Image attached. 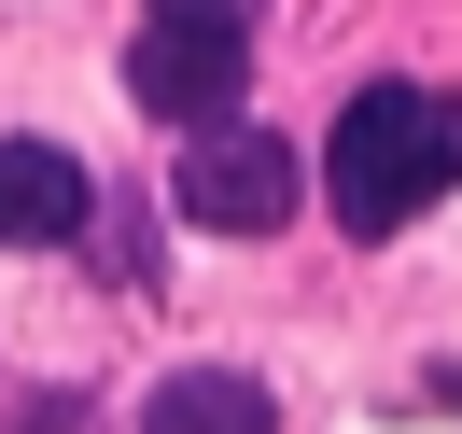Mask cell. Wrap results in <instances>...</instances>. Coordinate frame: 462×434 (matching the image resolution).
I'll list each match as a JSON object with an SVG mask.
<instances>
[{
    "label": "cell",
    "mask_w": 462,
    "mask_h": 434,
    "mask_svg": "<svg viewBox=\"0 0 462 434\" xmlns=\"http://www.w3.org/2000/svg\"><path fill=\"white\" fill-rule=\"evenodd\" d=\"M462 182V98L448 85H365L337 113V141H322V210H337L350 238H406L434 197Z\"/></svg>",
    "instance_id": "6da1fadb"
},
{
    "label": "cell",
    "mask_w": 462,
    "mask_h": 434,
    "mask_svg": "<svg viewBox=\"0 0 462 434\" xmlns=\"http://www.w3.org/2000/svg\"><path fill=\"white\" fill-rule=\"evenodd\" d=\"M294 197H309V169H294V141H266V126H210V141H182V182L169 210L210 238H281Z\"/></svg>",
    "instance_id": "7a4b0ae2"
},
{
    "label": "cell",
    "mask_w": 462,
    "mask_h": 434,
    "mask_svg": "<svg viewBox=\"0 0 462 434\" xmlns=\"http://www.w3.org/2000/svg\"><path fill=\"white\" fill-rule=\"evenodd\" d=\"M126 98H141L154 126H182V141L238 126V98H253V29H141L126 42Z\"/></svg>",
    "instance_id": "3957f363"
},
{
    "label": "cell",
    "mask_w": 462,
    "mask_h": 434,
    "mask_svg": "<svg viewBox=\"0 0 462 434\" xmlns=\"http://www.w3.org/2000/svg\"><path fill=\"white\" fill-rule=\"evenodd\" d=\"M85 210H98L85 154H57V141H0V253H57V238H85Z\"/></svg>",
    "instance_id": "277c9868"
},
{
    "label": "cell",
    "mask_w": 462,
    "mask_h": 434,
    "mask_svg": "<svg viewBox=\"0 0 462 434\" xmlns=\"http://www.w3.org/2000/svg\"><path fill=\"white\" fill-rule=\"evenodd\" d=\"M141 434H281V406H266V378H238V365H182V378H154Z\"/></svg>",
    "instance_id": "5b68a950"
},
{
    "label": "cell",
    "mask_w": 462,
    "mask_h": 434,
    "mask_svg": "<svg viewBox=\"0 0 462 434\" xmlns=\"http://www.w3.org/2000/svg\"><path fill=\"white\" fill-rule=\"evenodd\" d=\"M266 0H154V29H253Z\"/></svg>",
    "instance_id": "8992f818"
},
{
    "label": "cell",
    "mask_w": 462,
    "mask_h": 434,
    "mask_svg": "<svg viewBox=\"0 0 462 434\" xmlns=\"http://www.w3.org/2000/svg\"><path fill=\"white\" fill-rule=\"evenodd\" d=\"M29 434H85V392H42V406H29Z\"/></svg>",
    "instance_id": "52a82bcc"
}]
</instances>
